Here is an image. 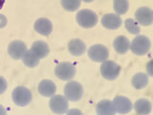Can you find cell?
I'll return each mask as SVG.
<instances>
[{
    "label": "cell",
    "instance_id": "cell-1",
    "mask_svg": "<svg viewBox=\"0 0 153 115\" xmlns=\"http://www.w3.org/2000/svg\"><path fill=\"white\" fill-rule=\"evenodd\" d=\"M12 99L13 102L19 107H25L31 103L32 92L25 86H17L13 91Z\"/></svg>",
    "mask_w": 153,
    "mask_h": 115
},
{
    "label": "cell",
    "instance_id": "cell-2",
    "mask_svg": "<svg viewBox=\"0 0 153 115\" xmlns=\"http://www.w3.org/2000/svg\"><path fill=\"white\" fill-rule=\"evenodd\" d=\"M151 43L149 38L146 36H137L132 40L129 48L135 55L143 56L150 50Z\"/></svg>",
    "mask_w": 153,
    "mask_h": 115
},
{
    "label": "cell",
    "instance_id": "cell-3",
    "mask_svg": "<svg viewBox=\"0 0 153 115\" xmlns=\"http://www.w3.org/2000/svg\"><path fill=\"white\" fill-rule=\"evenodd\" d=\"M76 22L83 28H92L98 23V16L90 10H81L76 13Z\"/></svg>",
    "mask_w": 153,
    "mask_h": 115
},
{
    "label": "cell",
    "instance_id": "cell-4",
    "mask_svg": "<svg viewBox=\"0 0 153 115\" xmlns=\"http://www.w3.org/2000/svg\"><path fill=\"white\" fill-rule=\"evenodd\" d=\"M120 72H121V66L113 60H104L100 66V73L104 79L113 81L117 79Z\"/></svg>",
    "mask_w": 153,
    "mask_h": 115
},
{
    "label": "cell",
    "instance_id": "cell-5",
    "mask_svg": "<svg viewBox=\"0 0 153 115\" xmlns=\"http://www.w3.org/2000/svg\"><path fill=\"white\" fill-rule=\"evenodd\" d=\"M65 98L72 102L79 101L83 95V88L78 81H69L64 87Z\"/></svg>",
    "mask_w": 153,
    "mask_h": 115
},
{
    "label": "cell",
    "instance_id": "cell-6",
    "mask_svg": "<svg viewBox=\"0 0 153 115\" xmlns=\"http://www.w3.org/2000/svg\"><path fill=\"white\" fill-rule=\"evenodd\" d=\"M55 73L59 80L69 81L76 75V67L71 62H60L56 66Z\"/></svg>",
    "mask_w": 153,
    "mask_h": 115
},
{
    "label": "cell",
    "instance_id": "cell-7",
    "mask_svg": "<svg viewBox=\"0 0 153 115\" xmlns=\"http://www.w3.org/2000/svg\"><path fill=\"white\" fill-rule=\"evenodd\" d=\"M88 57L93 61L96 62H103L109 57V51L107 47L102 44H95L91 46L88 50Z\"/></svg>",
    "mask_w": 153,
    "mask_h": 115
},
{
    "label": "cell",
    "instance_id": "cell-8",
    "mask_svg": "<svg viewBox=\"0 0 153 115\" xmlns=\"http://www.w3.org/2000/svg\"><path fill=\"white\" fill-rule=\"evenodd\" d=\"M49 105L54 113L63 114L68 109V100L62 95H54L51 97Z\"/></svg>",
    "mask_w": 153,
    "mask_h": 115
},
{
    "label": "cell",
    "instance_id": "cell-9",
    "mask_svg": "<svg viewBox=\"0 0 153 115\" xmlns=\"http://www.w3.org/2000/svg\"><path fill=\"white\" fill-rule=\"evenodd\" d=\"M27 51L26 44L21 40H13L9 44L8 53L13 59L20 60Z\"/></svg>",
    "mask_w": 153,
    "mask_h": 115
},
{
    "label": "cell",
    "instance_id": "cell-10",
    "mask_svg": "<svg viewBox=\"0 0 153 115\" xmlns=\"http://www.w3.org/2000/svg\"><path fill=\"white\" fill-rule=\"evenodd\" d=\"M113 104L115 109H116V112L121 114H126L130 112L131 109L133 108L131 101L126 97H123V96H117L114 99Z\"/></svg>",
    "mask_w": 153,
    "mask_h": 115
},
{
    "label": "cell",
    "instance_id": "cell-11",
    "mask_svg": "<svg viewBox=\"0 0 153 115\" xmlns=\"http://www.w3.org/2000/svg\"><path fill=\"white\" fill-rule=\"evenodd\" d=\"M135 18L138 23H140L142 25H145V26H148V25H150L153 21V13L149 8L142 7L136 11Z\"/></svg>",
    "mask_w": 153,
    "mask_h": 115
},
{
    "label": "cell",
    "instance_id": "cell-12",
    "mask_svg": "<svg viewBox=\"0 0 153 115\" xmlns=\"http://www.w3.org/2000/svg\"><path fill=\"white\" fill-rule=\"evenodd\" d=\"M102 26L109 30H116L122 25V19L118 14L115 13H107L104 14L102 18Z\"/></svg>",
    "mask_w": 153,
    "mask_h": 115
},
{
    "label": "cell",
    "instance_id": "cell-13",
    "mask_svg": "<svg viewBox=\"0 0 153 115\" xmlns=\"http://www.w3.org/2000/svg\"><path fill=\"white\" fill-rule=\"evenodd\" d=\"M38 92L44 97H52L56 91V86L51 80H43L38 84Z\"/></svg>",
    "mask_w": 153,
    "mask_h": 115
},
{
    "label": "cell",
    "instance_id": "cell-14",
    "mask_svg": "<svg viewBox=\"0 0 153 115\" xmlns=\"http://www.w3.org/2000/svg\"><path fill=\"white\" fill-rule=\"evenodd\" d=\"M35 30L42 36H49L53 31V24L47 18H39L35 23Z\"/></svg>",
    "mask_w": 153,
    "mask_h": 115
},
{
    "label": "cell",
    "instance_id": "cell-15",
    "mask_svg": "<svg viewBox=\"0 0 153 115\" xmlns=\"http://www.w3.org/2000/svg\"><path fill=\"white\" fill-rule=\"evenodd\" d=\"M96 110L99 115H113L116 113L113 102L109 100H102L96 105Z\"/></svg>",
    "mask_w": 153,
    "mask_h": 115
},
{
    "label": "cell",
    "instance_id": "cell-16",
    "mask_svg": "<svg viewBox=\"0 0 153 115\" xmlns=\"http://www.w3.org/2000/svg\"><path fill=\"white\" fill-rule=\"evenodd\" d=\"M129 46H130V42H129L128 38L123 36H119L114 40L113 47L116 52L119 54H126L129 50Z\"/></svg>",
    "mask_w": 153,
    "mask_h": 115
},
{
    "label": "cell",
    "instance_id": "cell-17",
    "mask_svg": "<svg viewBox=\"0 0 153 115\" xmlns=\"http://www.w3.org/2000/svg\"><path fill=\"white\" fill-rule=\"evenodd\" d=\"M31 50L35 53L39 59H44V58H46L49 55V52H50L48 44L45 41H42V40H37L36 42H33Z\"/></svg>",
    "mask_w": 153,
    "mask_h": 115
},
{
    "label": "cell",
    "instance_id": "cell-18",
    "mask_svg": "<svg viewBox=\"0 0 153 115\" xmlns=\"http://www.w3.org/2000/svg\"><path fill=\"white\" fill-rule=\"evenodd\" d=\"M68 50L73 56L79 57L82 54H84V52L86 50V46L82 40L76 38V40H72L68 43Z\"/></svg>",
    "mask_w": 153,
    "mask_h": 115
},
{
    "label": "cell",
    "instance_id": "cell-19",
    "mask_svg": "<svg viewBox=\"0 0 153 115\" xmlns=\"http://www.w3.org/2000/svg\"><path fill=\"white\" fill-rule=\"evenodd\" d=\"M134 109L138 114H149L151 111V103L146 99H140L134 105Z\"/></svg>",
    "mask_w": 153,
    "mask_h": 115
},
{
    "label": "cell",
    "instance_id": "cell-20",
    "mask_svg": "<svg viewBox=\"0 0 153 115\" xmlns=\"http://www.w3.org/2000/svg\"><path fill=\"white\" fill-rule=\"evenodd\" d=\"M39 60H40L39 58H38L31 49L27 50L22 58L23 63L28 67H31V68H33V67H36L39 64Z\"/></svg>",
    "mask_w": 153,
    "mask_h": 115
},
{
    "label": "cell",
    "instance_id": "cell-21",
    "mask_svg": "<svg viewBox=\"0 0 153 115\" xmlns=\"http://www.w3.org/2000/svg\"><path fill=\"white\" fill-rule=\"evenodd\" d=\"M148 84V76L145 73H138L132 78V85L136 89H143Z\"/></svg>",
    "mask_w": 153,
    "mask_h": 115
},
{
    "label": "cell",
    "instance_id": "cell-22",
    "mask_svg": "<svg viewBox=\"0 0 153 115\" xmlns=\"http://www.w3.org/2000/svg\"><path fill=\"white\" fill-rule=\"evenodd\" d=\"M128 0H114V10L118 14H124L128 11Z\"/></svg>",
    "mask_w": 153,
    "mask_h": 115
},
{
    "label": "cell",
    "instance_id": "cell-23",
    "mask_svg": "<svg viewBox=\"0 0 153 115\" xmlns=\"http://www.w3.org/2000/svg\"><path fill=\"white\" fill-rule=\"evenodd\" d=\"M61 6L68 12H75L80 6V0H60Z\"/></svg>",
    "mask_w": 153,
    "mask_h": 115
},
{
    "label": "cell",
    "instance_id": "cell-24",
    "mask_svg": "<svg viewBox=\"0 0 153 115\" xmlns=\"http://www.w3.org/2000/svg\"><path fill=\"white\" fill-rule=\"evenodd\" d=\"M126 24V30L130 33V34H134V35H138L139 33L141 32V28L139 26V24L137 21H135L132 18H128L124 22Z\"/></svg>",
    "mask_w": 153,
    "mask_h": 115
},
{
    "label": "cell",
    "instance_id": "cell-25",
    "mask_svg": "<svg viewBox=\"0 0 153 115\" xmlns=\"http://www.w3.org/2000/svg\"><path fill=\"white\" fill-rule=\"evenodd\" d=\"M7 87H8V84L6 80H5L3 77L0 76V95L3 94L5 91H6Z\"/></svg>",
    "mask_w": 153,
    "mask_h": 115
},
{
    "label": "cell",
    "instance_id": "cell-26",
    "mask_svg": "<svg viewBox=\"0 0 153 115\" xmlns=\"http://www.w3.org/2000/svg\"><path fill=\"white\" fill-rule=\"evenodd\" d=\"M7 25V18L4 14H0V28H4Z\"/></svg>",
    "mask_w": 153,
    "mask_h": 115
},
{
    "label": "cell",
    "instance_id": "cell-27",
    "mask_svg": "<svg viewBox=\"0 0 153 115\" xmlns=\"http://www.w3.org/2000/svg\"><path fill=\"white\" fill-rule=\"evenodd\" d=\"M5 113H6V110L4 109L2 105H0V114H5Z\"/></svg>",
    "mask_w": 153,
    "mask_h": 115
},
{
    "label": "cell",
    "instance_id": "cell-28",
    "mask_svg": "<svg viewBox=\"0 0 153 115\" xmlns=\"http://www.w3.org/2000/svg\"><path fill=\"white\" fill-rule=\"evenodd\" d=\"M4 2H5V0H0V10H1V9L3 8Z\"/></svg>",
    "mask_w": 153,
    "mask_h": 115
},
{
    "label": "cell",
    "instance_id": "cell-29",
    "mask_svg": "<svg viewBox=\"0 0 153 115\" xmlns=\"http://www.w3.org/2000/svg\"><path fill=\"white\" fill-rule=\"evenodd\" d=\"M84 2H87V3H89V2H92V1H94V0H83Z\"/></svg>",
    "mask_w": 153,
    "mask_h": 115
}]
</instances>
